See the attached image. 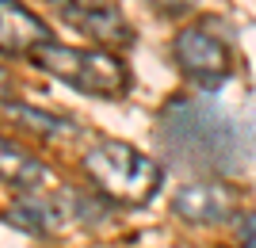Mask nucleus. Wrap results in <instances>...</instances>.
<instances>
[{"label":"nucleus","instance_id":"1","mask_svg":"<svg viewBox=\"0 0 256 248\" xmlns=\"http://www.w3.org/2000/svg\"><path fill=\"white\" fill-rule=\"evenodd\" d=\"M84 176L100 195L122 206H146L160 191V164L126 141H100L84 153Z\"/></svg>","mask_w":256,"mask_h":248},{"label":"nucleus","instance_id":"2","mask_svg":"<svg viewBox=\"0 0 256 248\" xmlns=\"http://www.w3.org/2000/svg\"><path fill=\"white\" fill-rule=\"evenodd\" d=\"M34 65L42 73L58 76L65 84L80 88L88 96L100 99H118L130 88V73L111 50H76V46H62V42H42L34 50Z\"/></svg>","mask_w":256,"mask_h":248},{"label":"nucleus","instance_id":"3","mask_svg":"<svg viewBox=\"0 0 256 248\" xmlns=\"http://www.w3.org/2000/svg\"><path fill=\"white\" fill-rule=\"evenodd\" d=\"M172 57H176V65H180L192 80H199V84H218V80H226L230 69H234V54H230L226 38L206 31V27H188V31L176 34Z\"/></svg>","mask_w":256,"mask_h":248},{"label":"nucleus","instance_id":"4","mask_svg":"<svg viewBox=\"0 0 256 248\" xmlns=\"http://www.w3.org/2000/svg\"><path fill=\"white\" fill-rule=\"evenodd\" d=\"M172 210L192 222V226H218V222H230L237 210V191L222 180H195V184H184L172 199Z\"/></svg>","mask_w":256,"mask_h":248},{"label":"nucleus","instance_id":"5","mask_svg":"<svg viewBox=\"0 0 256 248\" xmlns=\"http://www.w3.org/2000/svg\"><path fill=\"white\" fill-rule=\"evenodd\" d=\"M62 19L100 46H130L134 42V31H130L126 15L115 4H107V0H76V4H65Z\"/></svg>","mask_w":256,"mask_h":248},{"label":"nucleus","instance_id":"6","mask_svg":"<svg viewBox=\"0 0 256 248\" xmlns=\"http://www.w3.org/2000/svg\"><path fill=\"white\" fill-rule=\"evenodd\" d=\"M42 42H50L46 23L27 11L20 0H0V46L4 54H34Z\"/></svg>","mask_w":256,"mask_h":248},{"label":"nucleus","instance_id":"7","mask_svg":"<svg viewBox=\"0 0 256 248\" xmlns=\"http://www.w3.org/2000/svg\"><path fill=\"white\" fill-rule=\"evenodd\" d=\"M69 218V206L50 199V191H23L16 203L8 206V222L31 233H58Z\"/></svg>","mask_w":256,"mask_h":248},{"label":"nucleus","instance_id":"8","mask_svg":"<svg viewBox=\"0 0 256 248\" xmlns=\"http://www.w3.org/2000/svg\"><path fill=\"white\" fill-rule=\"evenodd\" d=\"M4 184L16 187V191H54V172L42 161H34L16 145V141H4Z\"/></svg>","mask_w":256,"mask_h":248},{"label":"nucleus","instance_id":"9","mask_svg":"<svg viewBox=\"0 0 256 248\" xmlns=\"http://www.w3.org/2000/svg\"><path fill=\"white\" fill-rule=\"evenodd\" d=\"M8 115L20 119L27 130H34L38 138H58V134L69 130L62 119H54V115H46V111H34V107H23V103H8Z\"/></svg>","mask_w":256,"mask_h":248},{"label":"nucleus","instance_id":"10","mask_svg":"<svg viewBox=\"0 0 256 248\" xmlns=\"http://www.w3.org/2000/svg\"><path fill=\"white\" fill-rule=\"evenodd\" d=\"M153 8H157L160 15L176 19V15H188V11H195V0H153Z\"/></svg>","mask_w":256,"mask_h":248},{"label":"nucleus","instance_id":"11","mask_svg":"<svg viewBox=\"0 0 256 248\" xmlns=\"http://www.w3.org/2000/svg\"><path fill=\"white\" fill-rule=\"evenodd\" d=\"M241 248H256V218H248L245 237H241Z\"/></svg>","mask_w":256,"mask_h":248},{"label":"nucleus","instance_id":"12","mask_svg":"<svg viewBox=\"0 0 256 248\" xmlns=\"http://www.w3.org/2000/svg\"><path fill=\"white\" fill-rule=\"evenodd\" d=\"M50 4H62V8H65V4H69V0H50Z\"/></svg>","mask_w":256,"mask_h":248}]
</instances>
